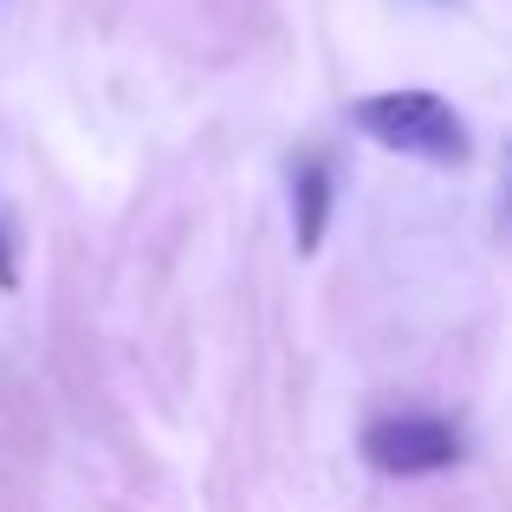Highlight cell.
<instances>
[{"mask_svg": "<svg viewBox=\"0 0 512 512\" xmlns=\"http://www.w3.org/2000/svg\"><path fill=\"white\" fill-rule=\"evenodd\" d=\"M350 124L370 143H383V150L422 156V163H435V169H461L467 156H474L467 117L454 111L448 98H435V91H376V98H357L350 104Z\"/></svg>", "mask_w": 512, "mask_h": 512, "instance_id": "cell-1", "label": "cell"}, {"mask_svg": "<svg viewBox=\"0 0 512 512\" xmlns=\"http://www.w3.org/2000/svg\"><path fill=\"white\" fill-rule=\"evenodd\" d=\"M363 461L389 480H415V474H448L461 461V428L441 422V415H376L363 422Z\"/></svg>", "mask_w": 512, "mask_h": 512, "instance_id": "cell-2", "label": "cell"}, {"mask_svg": "<svg viewBox=\"0 0 512 512\" xmlns=\"http://www.w3.org/2000/svg\"><path fill=\"white\" fill-rule=\"evenodd\" d=\"M331 221V163L325 156H305L292 169V234H299V253H318Z\"/></svg>", "mask_w": 512, "mask_h": 512, "instance_id": "cell-3", "label": "cell"}, {"mask_svg": "<svg viewBox=\"0 0 512 512\" xmlns=\"http://www.w3.org/2000/svg\"><path fill=\"white\" fill-rule=\"evenodd\" d=\"M0 286H20V260H13V234H7V221H0Z\"/></svg>", "mask_w": 512, "mask_h": 512, "instance_id": "cell-4", "label": "cell"}]
</instances>
